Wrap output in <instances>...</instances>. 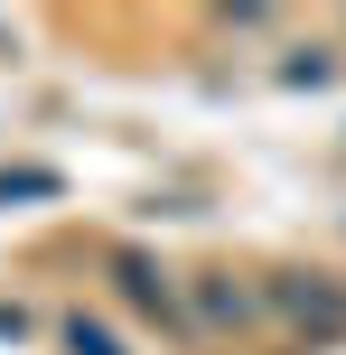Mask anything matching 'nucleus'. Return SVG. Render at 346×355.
<instances>
[{
	"label": "nucleus",
	"mask_w": 346,
	"mask_h": 355,
	"mask_svg": "<svg viewBox=\"0 0 346 355\" xmlns=\"http://www.w3.org/2000/svg\"><path fill=\"white\" fill-rule=\"evenodd\" d=\"M272 309H281V318H300L318 346L346 337V281H328V271H281V281H272Z\"/></svg>",
	"instance_id": "nucleus-1"
},
{
	"label": "nucleus",
	"mask_w": 346,
	"mask_h": 355,
	"mask_svg": "<svg viewBox=\"0 0 346 355\" xmlns=\"http://www.w3.org/2000/svg\"><path fill=\"white\" fill-rule=\"evenodd\" d=\"M112 290H122V300L141 309V318H159L168 337H187V309H178V281H168V271L150 262V252H112Z\"/></svg>",
	"instance_id": "nucleus-2"
},
{
	"label": "nucleus",
	"mask_w": 346,
	"mask_h": 355,
	"mask_svg": "<svg viewBox=\"0 0 346 355\" xmlns=\"http://www.w3.org/2000/svg\"><path fill=\"white\" fill-rule=\"evenodd\" d=\"M187 300H197L187 337H197V327H253V318H262V290H243L234 271H206V281H187Z\"/></svg>",
	"instance_id": "nucleus-3"
},
{
	"label": "nucleus",
	"mask_w": 346,
	"mask_h": 355,
	"mask_svg": "<svg viewBox=\"0 0 346 355\" xmlns=\"http://www.w3.org/2000/svg\"><path fill=\"white\" fill-rule=\"evenodd\" d=\"M56 346H66V355H131L103 318H85V309H66V318H56Z\"/></svg>",
	"instance_id": "nucleus-4"
},
{
	"label": "nucleus",
	"mask_w": 346,
	"mask_h": 355,
	"mask_svg": "<svg viewBox=\"0 0 346 355\" xmlns=\"http://www.w3.org/2000/svg\"><path fill=\"white\" fill-rule=\"evenodd\" d=\"M66 178L56 168H0V206H19V196H56Z\"/></svg>",
	"instance_id": "nucleus-5"
},
{
	"label": "nucleus",
	"mask_w": 346,
	"mask_h": 355,
	"mask_svg": "<svg viewBox=\"0 0 346 355\" xmlns=\"http://www.w3.org/2000/svg\"><path fill=\"white\" fill-rule=\"evenodd\" d=\"M328 75H337V56H328V47H300L291 66H281V85H328Z\"/></svg>",
	"instance_id": "nucleus-6"
}]
</instances>
